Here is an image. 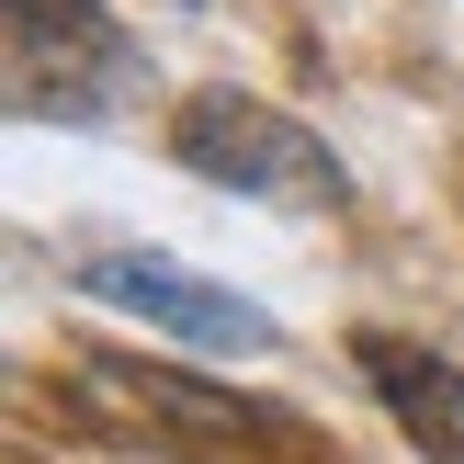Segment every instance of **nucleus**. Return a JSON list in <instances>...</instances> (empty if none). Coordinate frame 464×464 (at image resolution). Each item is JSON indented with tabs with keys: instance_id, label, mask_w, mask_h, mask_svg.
<instances>
[{
	"instance_id": "1",
	"label": "nucleus",
	"mask_w": 464,
	"mask_h": 464,
	"mask_svg": "<svg viewBox=\"0 0 464 464\" xmlns=\"http://www.w3.org/2000/svg\"><path fill=\"white\" fill-rule=\"evenodd\" d=\"M68 385L91 397V420L136 430V442L181 453V464H340L329 430H306L272 397H227V385L181 374V362H136V352H80Z\"/></svg>"
},
{
	"instance_id": "2",
	"label": "nucleus",
	"mask_w": 464,
	"mask_h": 464,
	"mask_svg": "<svg viewBox=\"0 0 464 464\" xmlns=\"http://www.w3.org/2000/svg\"><path fill=\"white\" fill-rule=\"evenodd\" d=\"M170 159L193 181H216V193H249V204H284V216H340V159L329 136H306L284 102H261V91H193V102L170 113Z\"/></svg>"
},
{
	"instance_id": "3",
	"label": "nucleus",
	"mask_w": 464,
	"mask_h": 464,
	"mask_svg": "<svg viewBox=\"0 0 464 464\" xmlns=\"http://www.w3.org/2000/svg\"><path fill=\"white\" fill-rule=\"evenodd\" d=\"M68 284H80L91 306H113V317H136V329L204 352V362H261L272 340H284L272 306H249L238 284H204V272L159 261V249H91V261H68Z\"/></svg>"
},
{
	"instance_id": "4",
	"label": "nucleus",
	"mask_w": 464,
	"mask_h": 464,
	"mask_svg": "<svg viewBox=\"0 0 464 464\" xmlns=\"http://www.w3.org/2000/svg\"><path fill=\"white\" fill-rule=\"evenodd\" d=\"M125 80H136V57L102 0H12V113L91 125V113H113Z\"/></svg>"
},
{
	"instance_id": "5",
	"label": "nucleus",
	"mask_w": 464,
	"mask_h": 464,
	"mask_svg": "<svg viewBox=\"0 0 464 464\" xmlns=\"http://www.w3.org/2000/svg\"><path fill=\"white\" fill-rule=\"evenodd\" d=\"M362 374H374V397L397 408V430L430 464H464V374L430 352V340H385L374 329V340H362Z\"/></svg>"
}]
</instances>
